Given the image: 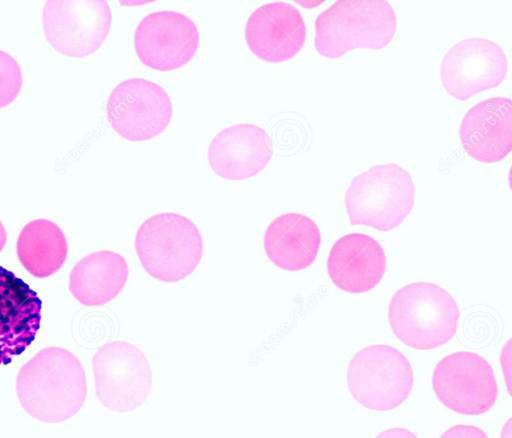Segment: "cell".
Listing matches in <instances>:
<instances>
[{"label": "cell", "instance_id": "1", "mask_svg": "<svg viewBox=\"0 0 512 438\" xmlns=\"http://www.w3.org/2000/svg\"><path fill=\"white\" fill-rule=\"evenodd\" d=\"M16 393L23 409L46 423L63 422L83 406L87 384L84 368L70 351L50 346L19 370Z\"/></svg>", "mask_w": 512, "mask_h": 438}, {"label": "cell", "instance_id": "2", "mask_svg": "<svg viewBox=\"0 0 512 438\" xmlns=\"http://www.w3.org/2000/svg\"><path fill=\"white\" fill-rule=\"evenodd\" d=\"M397 18L385 0H338L315 20L314 46L326 58L356 48L379 50L393 39Z\"/></svg>", "mask_w": 512, "mask_h": 438}, {"label": "cell", "instance_id": "3", "mask_svg": "<svg viewBox=\"0 0 512 438\" xmlns=\"http://www.w3.org/2000/svg\"><path fill=\"white\" fill-rule=\"evenodd\" d=\"M459 308L454 297L431 282H414L399 289L388 306L394 335L417 350H430L456 334Z\"/></svg>", "mask_w": 512, "mask_h": 438}, {"label": "cell", "instance_id": "4", "mask_svg": "<svg viewBox=\"0 0 512 438\" xmlns=\"http://www.w3.org/2000/svg\"><path fill=\"white\" fill-rule=\"evenodd\" d=\"M134 246L143 269L152 278L168 283L188 277L203 255L198 227L186 216L172 212L158 213L142 222Z\"/></svg>", "mask_w": 512, "mask_h": 438}, {"label": "cell", "instance_id": "5", "mask_svg": "<svg viewBox=\"0 0 512 438\" xmlns=\"http://www.w3.org/2000/svg\"><path fill=\"white\" fill-rule=\"evenodd\" d=\"M344 202L351 225L386 232L410 214L415 186L411 174L399 165H375L352 179Z\"/></svg>", "mask_w": 512, "mask_h": 438}, {"label": "cell", "instance_id": "6", "mask_svg": "<svg viewBox=\"0 0 512 438\" xmlns=\"http://www.w3.org/2000/svg\"><path fill=\"white\" fill-rule=\"evenodd\" d=\"M346 381L350 394L362 406L388 411L409 397L414 376L402 352L390 345L376 344L359 350L352 357Z\"/></svg>", "mask_w": 512, "mask_h": 438}, {"label": "cell", "instance_id": "7", "mask_svg": "<svg viewBox=\"0 0 512 438\" xmlns=\"http://www.w3.org/2000/svg\"><path fill=\"white\" fill-rule=\"evenodd\" d=\"M92 368L96 396L111 411L124 413L140 407L152 390L148 359L129 342L102 345L93 356Z\"/></svg>", "mask_w": 512, "mask_h": 438}, {"label": "cell", "instance_id": "8", "mask_svg": "<svg viewBox=\"0 0 512 438\" xmlns=\"http://www.w3.org/2000/svg\"><path fill=\"white\" fill-rule=\"evenodd\" d=\"M112 23L105 0H48L42 12L47 42L60 54L83 58L102 46Z\"/></svg>", "mask_w": 512, "mask_h": 438}, {"label": "cell", "instance_id": "9", "mask_svg": "<svg viewBox=\"0 0 512 438\" xmlns=\"http://www.w3.org/2000/svg\"><path fill=\"white\" fill-rule=\"evenodd\" d=\"M432 387L445 407L463 415L487 412L498 396L492 366L471 351H458L442 358L434 368Z\"/></svg>", "mask_w": 512, "mask_h": 438}, {"label": "cell", "instance_id": "10", "mask_svg": "<svg viewBox=\"0 0 512 438\" xmlns=\"http://www.w3.org/2000/svg\"><path fill=\"white\" fill-rule=\"evenodd\" d=\"M167 92L155 82L129 78L111 91L107 119L114 131L129 141H146L161 134L172 118Z\"/></svg>", "mask_w": 512, "mask_h": 438}, {"label": "cell", "instance_id": "11", "mask_svg": "<svg viewBox=\"0 0 512 438\" xmlns=\"http://www.w3.org/2000/svg\"><path fill=\"white\" fill-rule=\"evenodd\" d=\"M508 71L503 49L486 38H467L444 55L440 78L444 89L457 100L499 86Z\"/></svg>", "mask_w": 512, "mask_h": 438}, {"label": "cell", "instance_id": "12", "mask_svg": "<svg viewBox=\"0 0 512 438\" xmlns=\"http://www.w3.org/2000/svg\"><path fill=\"white\" fill-rule=\"evenodd\" d=\"M200 42L196 24L186 15L163 10L148 14L137 25L134 48L139 60L157 71L186 65Z\"/></svg>", "mask_w": 512, "mask_h": 438}, {"label": "cell", "instance_id": "13", "mask_svg": "<svg viewBox=\"0 0 512 438\" xmlns=\"http://www.w3.org/2000/svg\"><path fill=\"white\" fill-rule=\"evenodd\" d=\"M306 26L293 5L270 2L250 14L245 25V40L250 51L261 60L280 63L293 58L302 49Z\"/></svg>", "mask_w": 512, "mask_h": 438}, {"label": "cell", "instance_id": "14", "mask_svg": "<svg viewBox=\"0 0 512 438\" xmlns=\"http://www.w3.org/2000/svg\"><path fill=\"white\" fill-rule=\"evenodd\" d=\"M42 301L28 284L0 266V365H7L34 341Z\"/></svg>", "mask_w": 512, "mask_h": 438}, {"label": "cell", "instance_id": "15", "mask_svg": "<svg viewBox=\"0 0 512 438\" xmlns=\"http://www.w3.org/2000/svg\"><path fill=\"white\" fill-rule=\"evenodd\" d=\"M273 155L270 136L260 126L242 123L221 130L208 148V163L221 178L245 180L258 174Z\"/></svg>", "mask_w": 512, "mask_h": 438}, {"label": "cell", "instance_id": "16", "mask_svg": "<svg viewBox=\"0 0 512 438\" xmlns=\"http://www.w3.org/2000/svg\"><path fill=\"white\" fill-rule=\"evenodd\" d=\"M459 138L465 152L477 161L504 159L512 150L511 99L492 97L471 107L461 121Z\"/></svg>", "mask_w": 512, "mask_h": 438}, {"label": "cell", "instance_id": "17", "mask_svg": "<svg viewBox=\"0 0 512 438\" xmlns=\"http://www.w3.org/2000/svg\"><path fill=\"white\" fill-rule=\"evenodd\" d=\"M386 255L378 241L363 233H349L332 246L327 272L334 285L348 293L373 289L383 278Z\"/></svg>", "mask_w": 512, "mask_h": 438}, {"label": "cell", "instance_id": "18", "mask_svg": "<svg viewBox=\"0 0 512 438\" xmlns=\"http://www.w3.org/2000/svg\"><path fill=\"white\" fill-rule=\"evenodd\" d=\"M321 244L317 224L300 213L276 217L267 227L263 245L267 257L277 267L300 271L316 259Z\"/></svg>", "mask_w": 512, "mask_h": 438}, {"label": "cell", "instance_id": "19", "mask_svg": "<svg viewBox=\"0 0 512 438\" xmlns=\"http://www.w3.org/2000/svg\"><path fill=\"white\" fill-rule=\"evenodd\" d=\"M129 276L126 259L110 250L92 252L81 258L69 276V290L85 306H100L113 300Z\"/></svg>", "mask_w": 512, "mask_h": 438}, {"label": "cell", "instance_id": "20", "mask_svg": "<svg viewBox=\"0 0 512 438\" xmlns=\"http://www.w3.org/2000/svg\"><path fill=\"white\" fill-rule=\"evenodd\" d=\"M16 251L22 266L36 278L55 274L64 264L68 244L61 228L47 219H36L21 230Z\"/></svg>", "mask_w": 512, "mask_h": 438}, {"label": "cell", "instance_id": "21", "mask_svg": "<svg viewBox=\"0 0 512 438\" xmlns=\"http://www.w3.org/2000/svg\"><path fill=\"white\" fill-rule=\"evenodd\" d=\"M23 83L22 71L14 57L0 50V108L11 104Z\"/></svg>", "mask_w": 512, "mask_h": 438}, {"label": "cell", "instance_id": "22", "mask_svg": "<svg viewBox=\"0 0 512 438\" xmlns=\"http://www.w3.org/2000/svg\"><path fill=\"white\" fill-rule=\"evenodd\" d=\"M439 438H489L479 427L457 424L442 433Z\"/></svg>", "mask_w": 512, "mask_h": 438}, {"label": "cell", "instance_id": "23", "mask_svg": "<svg viewBox=\"0 0 512 438\" xmlns=\"http://www.w3.org/2000/svg\"><path fill=\"white\" fill-rule=\"evenodd\" d=\"M375 438H418L413 432L405 428H390L379 433Z\"/></svg>", "mask_w": 512, "mask_h": 438}, {"label": "cell", "instance_id": "24", "mask_svg": "<svg viewBox=\"0 0 512 438\" xmlns=\"http://www.w3.org/2000/svg\"><path fill=\"white\" fill-rule=\"evenodd\" d=\"M6 239H7L6 229L3 225V223L0 221V252L2 251V249L5 246Z\"/></svg>", "mask_w": 512, "mask_h": 438}, {"label": "cell", "instance_id": "25", "mask_svg": "<svg viewBox=\"0 0 512 438\" xmlns=\"http://www.w3.org/2000/svg\"><path fill=\"white\" fill-rule=\"evenodd\" d=\"M511 422L512 419H509L506 424L503 426L502 432H501V438H511Z\"/></svg>", "mask_w": 512, "mask_h": 438}]
</instances>
